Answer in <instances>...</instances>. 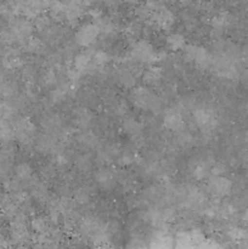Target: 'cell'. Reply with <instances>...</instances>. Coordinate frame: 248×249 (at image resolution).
Listing matches in <instances>:
<instances>
[{
  "instance_id": "cell-1",
  "label": "cell",
  "mask_w": 248,
  "mask_h": 249,
  "mask_svg": "<svg viewBox=\"0 0 248 249\" xmlns=\"http://www.w3.org/2000/svg\"><path fill=\"white\" fill-rule=\"evenodd\" d=\"M130 53L131 57L135 61L141 63H147V65H156L165 57V53H159V51L155 50L152 44L145 39L135 41L131 46Z\"/></svg>"
},
{
  "instance_id": "cell-2",
  "label": "cell",
  "mask_w": 248,
  "mask_h": 249,
  "mask_svg": "<svg viewBox=\"0 0 248 249\" xmlns=\"http://www.w3.org/2000/svg\"><path fill=\"white\" fill-rule=\"evenodd\" d=\"M12 126H14L15 139L18 141L19 145L23 147L34 145L36 139V126L31 119L27 117H21L14 122Z\"/></svg>"
},
{
  "instance_id": "cell-3",
  "label": "cell",
  "mask_w": 248,
  "mask_h": 249,
  "mask_svg": "<svg viewBox=\"0 0 248 249\" xmlns=\"http://www.w3.org/2000/svg\"><path fill=\"white\" fill-rule=\"evenodd\" d=\"M51 0H15L12 11L15 15H22L27 18H35L49 9Z\"/></svg>"
},
{
  "instance_id": "cell-4",
  "label": "cell",
  "mask_w": 248,
  "mask_h": 249,
  "mask_svg": "<svg viewBox=\"0 0 248 249\" xmlns=\"http://www.w3.org/2000/svg\"><path fill=\"white\" fill-rule=\"evenodd\" d=\"M131 101L142 111L157 112L160 108L159 99L145 87H138L131 91Z\"/></svg>"
},
{
  "instance_id": "cell-5",
  "label": "cell",
  "mask_w": 248,
  "mask_h": 249,
  "mask_svg": "<svg viewBox=\"0 0 248 249\" xmlns=\"http://www.w3.org/2000/svg\"><path fill=\"white\" fill-rule=\"evenodd\" d=\"M192 118H194L197 128L203 133H211L218 124L216 113L208 107H199V108L195 109L192 113Z\"/></svg>"
},
{
  "instance_id": "cell-6",
  "label": "cell",
  "mask_w": 248,
  "mask_h": 249,
  "mask_svg": "<svg viewBox=\"0 0 248 249\" xmlns=\"http://www.w3.org/2000/svg\"><path fill=\"white\" fill-rule=\"evenodd\" d=\"M185 57L189 62H194L201 68H208L213 65V56L206 48L199 45H186L184 48Z\"/></svg>"
},
{
  "instance_id": "cell-7",
  "label": "cell",
  "mask_w": 248,
  "mask_h": 249,
  "mask_svg": "<svg viewBox=\"0 0 248 249\" xmlns=\"http://www.w3.org/2000/svg\"><path fill=\"white\" fill-rule=\"evenodd\" d=\"M10 233H11V240L16 243H23L28 241L29 232L23 213H18L12 216L10 223Z\"/></svg>"
},
{
  "instance_id": "cell-8",
  "label": "cell",
  "mask_w": 248,
  "mask_h": 249,
  "mask_svg": "<svg viewBox=\"0 0 248 249\" xmlns=\"http://www.w3.org/2000/svg\"><path fill=\"white\" fill-rule=\"evenodd\" d=\"M100 28L96 23H87L84 26L79 27L78 31L75 32V43L78 45L83 46V48H88V46L92 45L96 41V39L100 36Z\"/></svg>"
},
{
  "instance_id": "cell-9",
  "label": "cell",
  "mask_w": 248,
  "mask_h": 249,
  "mask_svg": "<svg viewBox=\"0 0 248 249\" xmlns=\"http://www.w3.org/2000/svg\"><path fill=\"white\" fill-rule=\"evenodd\" d=\"M9 28L15 36V38H16V40L22 43V41L26 40L27 38L32 36L34 26L27 17H24V18L23 17H14L10 21Z\"/></svg>"
},
{
  "instance_id": "cell-10",
  "label": "cell",
  "mask_w": 248,
  "mask_h": 249,
  "mask_svg": "<svg viewBox=\"0 0 248 249\" xmlns=\"http://www.w3.org/2000/svg\"><path fill=\"white\" fill-rule=\"evenodd\" d=\"M87 6L83 0H68L67 4H65V19L71 26H75L85 14Z\"/></svg>"
},
{
  "instance_id": "cell-11",
  "label": "cell",
  "mask_w": 248,
  "mask_h": 249,
  "mask_svg": "<svg viewBox=\"0 0 248 249\" xmlns=\"http://www.w3.org/2000/svg\"><path fill=\"white\" fill-rule=\"evenodd\" d=\"M152 21L162 31H170L175 23V15L173 14V11H170L168 7L163 5V6L157 7L153 11Z\"/></svg>"
},
{
  "instance_id": "cell-12",
  "label": "cell",
  "mask_w": 248,
  "mask_h": 249,
  "mask_svg": "<svg viewBox=\"0 0 248 249\" xmlns=\"http://www.w3.org/2000/svg\"><path fill=\"white\" fill-rule=\"evenodd\" d=\"M208 186L212 194L215 195L216 197H226L231 194L232 182L223 175H213L209 180Z\"/></svg>"
},
{
  "instance_id": "cell-13",
  "label": "cell",
  "mask_w": 248,
  "mask_h": 249,
  "mask_svg": "<svg viewBox=\"0 0 248 249\" xmlns=\"http://www.w3.org/2000/svg\"><path fill=\"white\" fill-rule=\"evenodd\" d=\"M163 126L172 133H181L185 129V119L179 111H168L163 117Z\"/></svg>"
},
{
  "instance_id": "cell-14",
  "label": "cell",
  "mask_w": 248,
  "mask_h": 249,
  "mask_svg": "<svg viewBox=\"0 0 248 249\" xmlns=\"http://www.w3.org/2000/svg\"><path fill=\"white\" fill-rule=\"evenodd\" d=\"M1 65L5 70H18L23 66V57L16 49L7 48L1 55Z\"/></svg>"
},
{
  "instance_id": "cell-15",
  "label": "cell",
  "mask_w": 248,
  "mask_h": 249,
  "mask_svg": "<svg viewBox=\"0 0 248 249\" xmlns=\"http://www.w3.org/2000/svg\"><path fill=\"white\" fill-rule=\"evenodd\" d=\"M95 180H96L97 185L104 190H112L116 186L117 178L116 174L112 169L106 167L100 168L95 174Z\"/></svg>"
},
{
  "instance_id": "cell-16",
  "label": "cell",
  "mask_w": 248,
  "mask_h": 249,
  "mask_svg": "<svg viewBox=\"0 0 248 249\" xmlns=\"http://www.w3.org/2000/svg\"><path fill=\"white\" fill-rule=\"evenodd\" d=\"M214 68L219 75L225 78H235L237 75V67L232 58L223 57L214 62Z\"/></svg>"
},
{
  "instance_id": "cell-17",
  "label": "cell",
  "mask_w": 248,
  "mask_h": 249,
  "mask_svg": "<svg viewBox=\"0 0 248 249\" xmlns=\"http://www.w3.org/2000/svg\"><path fill=\"white\" fill-rule=\"evenodd\" d=\"M34 145L40 153L53 152L56 148V139L53 133H45L43 135L36 136Z\"/></svg>"
},
{
  "instance_id": "cell-18",
  "label": "cell",
  "mask_w": 248,
  "mask_h": 249,
  "mask_svg": "<svg viewBox=\"0 0 248 249\" xmlns=\"http://www.w3.org/2000/svg\"><path fill=\"white\" fill-rule=\"evenodd\" d=\"M73 67L77 68L82 74L90 72L94 70V65H92V53L87 51V53H80L73 60Z\"/></svg>"
},
{
  "instance_id": "cell-19",
  "label": "cell",
  "mask_w": 248,
  "mask_h": 249,
  "mask_svg": "<svg viewBox=\"0 0 248 249\" xmlns=\"http://www.w3.org/2000/svg\"><path fill=\"white\" fill-rule=\"evenodd\" d=\"M163 68L160 66H151L143 72L142 80L148 85H156L162 80Z\"/></svg>"
},
{
  "instance_id": "cell-20",
  "label": "cell",
  "mask_w": 248,
  "mask_h": 249,
  "mask_svg": "<svg viewBox=\"0 0 248 249\" xmlns=\"http://www.w3.org/2000/svg\"><path fill=\"white\" fill-rule=\"evenodd\" d=\"M31 229L33 231H35L38 235L40 236H46L50 232V223H49L48 219L45 216H35V218L32 219L31 221Z\"/></svg>"
},
{
  "instance_id": "cell-21",
  "label": "cell",
  "mask_w": 248,
  "mask_h": 249,
  "mask_svg": "<svg viewBox=\"0 0 248 249\" xmlns=\"http://www.w3.org/2000/svg\"><path fill=\"white\" fill-rule=\"evenodd\" d=\"M165 44L172 51H179L186 46V39L181 33H170L165 38Z\"/></svg>"
},
{
  "instance_id": "cell-22",
  "label": "cell",
  "mask_w": 248,
  "mask_h": 249,
  "mask_svg": "<svg viewBox=\"0 0 248 249\" xmlns=\"http://www.w3.org/2000/svg\"><path fill=\"white\" fill-rule=\"evenodd\" d=\"M15 178L19 180L21 182H29L33 179V169L31 164L27 162H22L16 165L15 168Z\"/></svg>"
},
{
  "instance_id": "cell-23",
  "label": "cell",
  "mask_w": 248,
  "mask_h": 249,
  "mask_svg": "<svg viewBox=\"0 0 248 249\" xmlns=\"http://www.w3.org/2000/svg\"><path fill=\"white\" fill-rule=\"evenodd\" d=\"M92 119H94V116L89 109L78 108L77 111H74V122L79 128L85 129L90 126Z\"/></svg>"
},
{
  "instance_id": "cell-24",
  "label": "cell",
  "mask_w": 248,
  "mask_h": 249,
  "mask_svg": "<svg viewBox=\"0 0 248 249\" xmlns=\"http://www.w3.org/2000/svg\"><path fill=\"white\" fill-rule=\"evenodd\" d=\"M231 23V16L228 12H220L216 16H214L212 18L211 24L213 27L214 31L216 32H223L224 29L228 28Z\"/></svg>"
},
{
  "instance_id": "cell-25",
  "label": "cell",
  "mask_w": 248,
  "mask_h": 249,
  "mask_svg": "<svg viewBox=\"0 0 248 249\" xmlns=\"http://www.w3.org/2000/svg\"><path fill=\"white\" fill-rule=\"evenodd\" d=\"M28 184L31 185V194L34 198L38 201H44L45 198H48V189L44 182L32 179Z\"/></svg>"
},
{
  "instance_id": "cell-26",
  "label": "cell",
  "mask_w": 248,
  "mask_h": 249,
  "mask_svg": "<svg viewBox=\"0 0 248 249\" xmlns=\"http://www.w3.org/2000/svg\"><path fill=\"white\" fill-rule=\"evenodd\" d=\"M22 44H23L24 53H31V55H36L43 50V43H41L40 39L35 38V36H31L26 40L22 41Z\"/></svg>"
},
{
  "instance_id": "cell-27",
  "label": "cell",
  "mask_w": 248,
  "mask_h": 249,
  "mask_svg": "<svg viewBox=\"0 0 248 249\" xmlns=\"http://www.w3.org/2000/svg\"><path fill=\"white\" fill-rule=\"evenodd\" d=\"M49 16L56 21L65 19V4L60 0H51L49 5Z\"/></svg>"
},
{
  "instance_id": "cell-28",
  "label": "cell",
  "mask_w": 248,
  "mask_h": 249,
  "mask_svg": "<svg viewBox=\"0 0 248 249\" xmlns=\"http://www.w3.org/2000/svg\"><path fill=\"white\" fill-rule=\"evenodd\" d=\"M173 246H174L173 238L168 233L162 232V231L156 233L155 237L152 238V242H151V247L155 248H172Z\"/></svg>"
},
{
  "instance_id": "cell-29",
  "label": "cell",
  "mask_w": 248,
  "mask_h": 249,
  "mask_svg": "<svg viewBox=\"0 0 248 249\" xmlns=\"http://www.w3.org/2000/svg\"><path fill=\"white\" fill-rule=\"evenodd\" d=\"M123 130L130 136L131 139L140 138L141 136V125L133 118H128L123 122Z\"/></svg>"
},
{
  "instance_id": "cell-30",
  "label": "cell",
  "mask_w": 248,
  "mask_h": 249,
  "mask_svg": "<svg viewBox=\"0 0 248 249\" xmlns=\"http://www.w3.org/2000/svg\"><path fill=\"white\" fill-rule=\"evenodd\" d=\"M15 139L14 126L9 123V121L0 119V141L1 142H11Z\"/></svg>"
},
{
  "instance_id": "cell-31",
  "label": "cell",
  "mask_w": 248,
  "mask_h": 249,
  "mask_svg": "<svg viewBox=\"0 0 248 249\" xmlns=\"http://www.w3.org/2000/svg\"><path fill=\"white\" fill-rule=\"evenodd\" d=\"M78 143L84 150H92V148H96L99 146V139L94 134L85 133L78 138Z\"/></svg>"
},
{
  "instance_id": "cell-32",
  "label": "cell",
  "mask_w": 248,
  "mask_h": 249,
  "mask_svg": "<svg viewBox=\"0 0 248 249\" xmlns=\"http://www.w3.org/2000/svg\"><path fill=\"white\" fill-rule=\"evenodd\" d=\"M33 26L34 28L38 32H40V33H46V32L50 31V28L53 27V18H51L50 16H46V15L41 14L34 18Z\"/></svg>"
},
{
  "instance_id": "cell-33",
  "label": "cell",
  "mask_w": 248,
  "mask_h": 249,
  "mask_svg": "<svg viewBox=\"0 0 248 249\" xmlns=\"http://www.w3.org/2000/svg\"><path fill=\"white\" fill-rule=\"evenodd\" d=\"M17 91V85L16 83L12 82V80L7 79L6 77L2 78L0 80V96L2 97H11L16 94Z\"/></svg>"
},
{
  "instance_id": "cell-34",
  "label": "cell",
  "mask_w": 248,
  "mask_h": 249,
  "mask_svg": "<svg viewBox=\"0 0 248 249\" xmlns=\"http://www.w3.org/2000/svg\"><path fill=\"white\" fill-rule=\"evenodd\" d=\"M175 247L177 248H191L195 247L192 233L187 231H181L175 237Z\"/></svg>"
},
{
  "instance_id": "cell-35",
  "label": "cell",
  "mask_w": 248,
  "mask_h": 249,
  "mask_svg": "<svg viewBox=\"0 0 248 249\" xmlns=\"http://www.w3.org/2000/svg\"><path fill=\"white\" fill-rule=\"evenodd\" d=\"M16 116V107L9 101H0V119L11 121Z\"/></svg>"
},
{
  "instance_id": "cell-36",
  "label": "cell",
  "mask_w": 248,
  "mask_h": 249,
  "mask_svg": "<svg viewBox=\"0 0 248 249\" xmlns=\"http://www.w3.org/2000/svg\"><path fill=\"white\" fill-rule=\"evenodd\" d=\"M153 7L151 5H148L147 2H145L143 5H140V6L136 7L135 15L140 21H150L152 19L153 16Z\"/></svg>"
},
{
  "instance_id": "cell-37",
  "label": "cell",
  "mask_w": 248,
  "mask_h": 249,
  "mask_svg": "<svg viewBox=\"0 0 248 249\" xmlns=\"http://www.w3.org/2000/svg\"><path fill=\"white\" fill-rule=\"evenodd\" d=\"M109 61H111V57H109L108 53H105V51L99 50L96 51V53H92V65H94V70L105 67Z\"/></svg>"
},
{
  "instance_id": "cell-38",
  "label": "cell",
  "mask_w": 248,
  "mask_h": 249,
  "mask_svg": "<svg viewBox=\"0 0 248 249\" xmlns=\"http://www.w3.org/2000/svg\"><path fill=\"white\" fill-rule=\"evenodd\" d=\"M15 157V148L14 146L10 145L9 142H4V145L0 146V160L11 164Z\"/></svg>"
},
{
  "instance_id": "cell-39",
  "label": "cell",
  "mask_w": 248,
  "mask_h": 249,
  "mask_svg": "<svg viewBox=\"0 0 248 249\" xmlns=\"http://www.w3.org/2000/svg\"><path fill=\"white\" fill-rule=\"evenodd\" d=\"M118 80L122 85L124 87H133L135 84V77H134L133 72L126 68H123L118 72Z\"/></svg>"
},
{
  "instance_id": "cell-40",
  "label": "cell",
  "mask_w": 248,
  "mask_h": 249,
  "mask_svg": "<svg viewBox=\"0 0 248 249\" xmlns=\"http://www.w3.org/2000/svg\"><path fill=\"white\" fill-rule=\"evenodd\" d=\"M75 167L79 172L82 173H88L91 170L92 168V162L90 160V157L88 155H82L77 158L75 160Z\"/></svg>"
},
{
  "instance_id": "cell-41",
  "label": "cell",
  "mask_w": 248,
  "mask_h": 249,
  "mask_svg": "<svg viewBox=\"0 0 248 249\" xmlns=\"http://www.w3.org/2000/svg\"><path fill=\"white\" fill-rule=\"evenodd\" d=\"M90 190L87 187H80L79 190H77V192L74 194V202L79 204H85L90 201Z\"/></svg>"
},
{
  "instance_id": "cell-42",
  "label": "cell",
  "mask_w": 248,
  "mask_h": 249,
  "mask_svg": "<svg viewBox=\"0 0 248 249\" xmlns=\"http://www.w3.org/2000/svg\"><path fill=\"white\" fill-rule=\"evenodd\" d=\"M208 173H209L208 165L203 162L198 163V164L194 168V170H192V175H194V178L196 180L206 179L207 175H208Z\"/></svg>"
},
{
  "instance_id": "cell-43",
  "label": "cell",
  "mask_w": 248,
  "mask_h": 249,
  "mask_svg": "<svg viewBox=\"0 0 248 249\" xmlns=\"http://www.w3.org/2000/svg\"><path fill=\"white\" fill-rule=\"evenodd\" d=\"M16 38L12 34V32L9 29H4V31H0V44L2 45L10 46L12 45L14 43H16Z\"/></svg>"
},
{
  "instance_id": "cell-44",
  "label": "cell",
  "mask_w": 248,
  "mask_h": 249,
  "mask_svg": "<svg viewBox=\"0 0 248 249\" xmlns=\"http://www.w3.org/2000/svg\"><path fill=\"white\" fill-rule=\"evenodd\" d=\"M82 75H83L82 73H80L79 71L74 67L70 68L67 72V78H68V80H70V83H72V84H77V83L79 82L80 78H82Z\"/></svg>"
},
{
  "instance_id": "cell-45",
  "label": "cell",
  "mask_w": 248,
  "mask_h": 249,
  "mask_svg": "<svg viewBox=\"0 0 248 249\" xmlns=\"http://www.w3.org/2000/svg\"><path fill=\"white\" fill-rule=\"evenodd\" d=\"M160 214H162V219L163 221H164V224L173 223V221H175V219H177V213H175L174 209H164Z\"/></svg>"
},
{
  "instance_id": "cell-46",
  "label": "cell",
  "mask_w": 248,
  "mask_h": 249,
  "mask_svg": "<svg viewBox=\"0 0 248 249\" xmlns=\"http://www.w3.org/2000/svg\"><path fill=\"white\" fill-rule=\"evenodd\" d=\"M118 160V163L121 165H129L133 163L134 157L129 152H122L121 151V152L118 153V160Z\"/></svg>"
},
{
  "instance_id": "cell-47",
  "label": "cell",
  "mask_w": 248,
  "mask_h": 249,
  "mask_svg": "<svg viewBox=\"0 0 248 249\" xmlns=\"http://www.w3.org/2000/svg\"><path fill=\"white\" fill-rule=\"evenodd\" d=\"M139 33H140V28H139L138 24L130 23L125 28V36H128V38H136V36H139Z\"/></svg>"
},
{
  "instance_id": "cell-48",
  "label": "cell",
  "mask_w": 248,
  "mask_h": 249,
  "mask_svg": "<svg viewBox=\"0 0 248 249\" xmlns=\"http://www.w3.org/2000/svg\"><path fill=\"white\" fill-rule=\"evenodd\" d=\"M10 168H11V164H7V163L0 160V179H5L9 175Z\"/></svg>"
},
{
  "instance_id": "cell-49",
  "label": "cell",
  "mask_w": 248,
  "mask_h": 249,
  "mask_svg": "<svg viewBox=\"0 0 248 249\" xmlns=\"http://www.w3.org/2000/svg\"><path fill=\"white\" fill-rule=\"evenodd\" d=\"M121 0H106V4L109 9H117Z\"/></svg>"
},
{
  "instance_id": "cell-50",
  "label": "cell",
  "mask_w": 248,
  "mask_h": 249,
  "mask_svg": "<svg viewBox=\"0 0 248 249\" xmlns=\"http://www.w3.org/2000/svg\"><path fill=\"white\" fill-rule=\"evenodd\" d=\"M125 1L130 5H138L140 0H125Z\"/></svg>"
},
{
  "instance_id": "cell-51",
  "label": "cell",
  "mask_w": 248,
  "mask_h": 249,
  "mask_svg": "<svg viewBox=\"0 0 248 249\" xmlns=\"http://www.w3.org/2000/svg\"><path fill=\"white\" fill-rule=\"evenodd\" d=\"M245 142H246V145L248 146V130L245 133Z\"/></svg>"
},
{
  "instance_id": "cell-52",
  "label": "cell",
  "mask_w": 248,
  "mask_h": 249,
  "mask_svg": "<svg viewBox=\"0 0 248 249\" xmlns=\"http://www.w3.org/2000/svg\"><path fill=\"white\" fill-rule=\"evenodd\" d=\"M177 1H180L181 4H187V2H190L191 0H177Z\"/></svg>"
}]
</instances>
